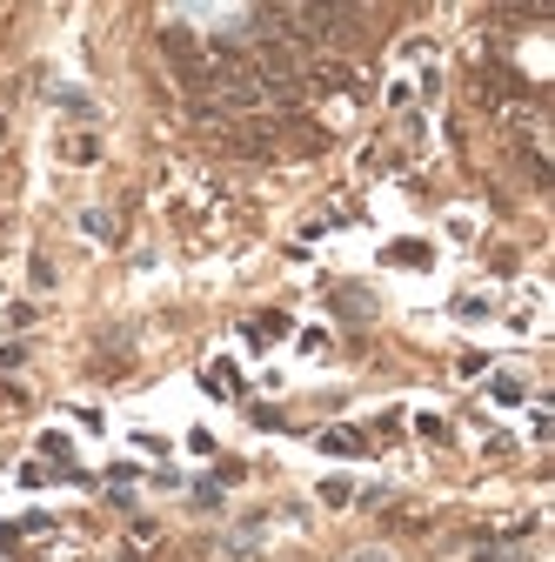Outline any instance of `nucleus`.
<instances>
[{
  "label": "nucleus",
  "mask_w": 555,
  "mask_h": 562,
  "mask_svg": "<svg viewBox=\"0 0 555 562\" xmlns=\"http://www.w3.org/2000/svg\"><path fill=\"white\" fill-rule=\"evenodd\" d=\"M349 562H388V555H382V549H362V555H349Z\"/></svg>",
  "instance_id": "obj_3"
},
{
  "label": "nucleus",
  "mask_w": 555,
  "mask_h": 562,
  "mask_svg": "<svg viewBox=\"0 0 555 562\" xmlns=\"http://www.w3.org/2000/svg\"><path fill=\"white\" fill-rule=\"evenodd\" d=\"M321 449L328 456H349V449H362V436H321Z\"/></svg>",
  "instance_id": "obj_1"
},
{
  "label": "nucleus",
  "mask_w": 555,
  "mask_h": 562,
  "mask_svg": "<svg viewBox=\"0 0 555 562\" xmlns=\"http://www.w3.org/2000/svg\"><path fill=\"white\" fill-rule=\"evenodd\" d=\"M21 402H27V395H21V389H14V382H0V415H14V408H21Z\"/></svg>",
  "instance_id": "obj_2"
}]
</instances>
